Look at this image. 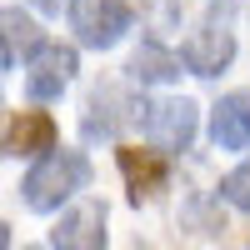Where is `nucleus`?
Wrapping results in <instances>:
<instances>
[{
	"label": "nucleus",
	"instance_id": "f257e3e1",
	"mask_svg": "<svg viewBox=\"0 0 250 250\" xmlns=\"http://www.w3.org/2000/svg\"><path fill=\"white\" fill-rule=\"evenodd\" d=\"M85 180H90V160L80 155V150H45L35 165H30V175H25V205L40 215H50L60 210L75 190H85Z\"/></svg>",
	"mask_w": 250,
	"mask_h": 250
},
{
	"label": "nucleus",
	"instance_id": "f03ea898",
	"mask_svg": "<svg viewBox=\"0 0 250 250\" xmlns=\"http://www.w3.org/2000/svg\"><path fill=\"white\" fill-rule=\"evenodd\" d=\"M145 110V140L155 145L160 155H175V150H190V140H195V100H185V95H170V100H155V105H140Z\"/></svg>",
	"mask_w": 250,
	"mask_h": 250
},
{
	"label": "nucleus",
	"instance_id": "7ed1b4c3",
	"mask_svg": "<svg viewBox=\"0 0 250 250\" xmlns=\"http://www.w3.org/2000/svg\"><path fill=\"white\" fill-rule=\"evenodd\" d=\"M70 25L80 35V45L110 50L130 30V5L125 0H70Z\"/></svg>",
	"mask_w": 250,
	"mask_h": 250
},
{
	"label": "nucleus",
	"instance_id": "20e7f679",
	"mask_svg": "<svg viewBox=\"0 0 250 250\" xmlns=\"http://www.w3.org/2000/svg\"><path fill=\"white\" fill-rule=\"evenodd\" d=\"M235 60V30H230V15L210 10L200 20V30L185 40V65L195 75H220L225 65Z\"/></svg>",
	"mask_w": 250,
	"mask_h": 250
},
{
	"label": "nucleus",
	"instance_id": "39448f33",
	"mask_svg": "<svg viewBox=\"0 0 250 250\" xmlns=\"http://www.w3.org/2000/svg\"><path fill=\"white\" fill-rule=\"evenodd\" d=\"M70 75H75V50L70 45H40L30 55V70H25V95L30 100H55L70 85Z\"/></svg>",
	"mask_w": 250,
	"mask_h": 250
},
{
	"label": "nucleus",
	"instance_id": "423d86ee",
	"mask_svg": "<svg viewBox=\"0 0 250 250\" xmlns=\"http://www.w3.org/2000/svg\"><path fill=\"white\" fill-rule=\"evenodd\" d=\"M55 250H105V210H100L95 200H80L70 205L60 225L50 230Z\"/></svg>",
	"mask_w": 250,
	"mask_h": 250
},
{
	"label": "nucleus",
	"instance_id": "0eeeda50",
	"mask_svg": "<svg viewBox=\"0 0 250 250\" xmlns=\"http://www.w3.org/2000/svg\"><path fill=\"white\" fill-rule=\"evenodd\" d=\"M210 140L220 150H250V90H230L210 110Z\"/></svg>",
	"mask_w": 250,
	"mask_h": 250
},
{
	"label": "nucleus",
	"instance_id": "6e6552de",
	"mask_svg": "<svg viewBox=\"0 0 250 250\" xmlns=\"http://www.w3.org/2000/svg\"><path fill=\"white\" fill-rule=\"evenodd\" d=\"M0 150L15 155V160H30V155L55 150V120H50L45 110H25V115L5 130V145H0Z\"/></svg>",
	"mask_w": 250,
	"mask_h": 250
},
{
	"label": "nucleus",
	"instance_id": "1a4fd4ad",
	"mask_svg": "<svg viewBox=\"0 0 250 250\" xmlns=\"http://www.w3.org/2000/svg\"><path fill=\"white\" fill-rule=\"evenodd\" d=\"M120 170H125V185H130V200H150L155 190H165L170 180V165H165L160 150H120Z\"/></svg>",
	"mask_w": 250,
	"mask_h": 250
},
{
	"label": "nucleus",
	"instance_id": "9d476101",
	"mask_svg": "<svg viewBox=\"0 0 250 250\" xmlns=\"http://www.w3.org/2000/svg\"><path fill=\"white\" fill-rule=\"evenodd\" d=\"M120 120H135L130 110H125V100H120V90L115 85H100V90H90V100H85V135L95 140V135H115L120 130Z\"/></svg>",
	"mask_w": 250,
	"mask_h": 250
},
{
	"label": "nucleus",
	"instance_id": "9b49d317",
	"mask_svg": "<svg viewBox=\"0 0 250 250\" xmlns=\"http://www.w3.org/2000/svg\"><path fill=\"white\" fill-rule=\"evenodd\" d=\"M125 75H130L135 85H165V80L180 75V55L160 50V45H140L130 55V65H125Z\"/></svg>",
	"mask_w": 250,
	"mask_h": 250
},
{
	"label": "nucleus",
	"instance_id": "f8f14e48",
	"mask_svg": "<svg viewBox=\"0 0 250 250\" xmlns=\"http://www.w3.org/2000/svg\"><path fill=\"white\" fill-rule=\"evenodd\" d=\"M0 40H5L10 55H35L40 45H45L40 25H35L30 15H20V10H0Z\"/></svg>",
	"mask_w": 250,
	"mask_h": 250
},
{
	"label": "nucleus",
	"instance_id": "ddd939ff",
	"mask_svg": "<svg viewBox=\"0 0 250 250\" xmlns=\"http://www.w3.org/2000/svg\"><path fill=\"white\" fill-rule=\"evenodd\" d=\"M220 195L230 200L235 210H250V160H245V165H235V170L220 180Z\"/></svg>",
	"mask_w": 250,
	"mask_h": 250
},
{
	"label": "nucleus",
	"instance_id": "4468645a",
	"mask_svg": "<svg viewBox=\"0 0 250 250\" xmlns=\"http://www.w3.org/2000/svg\"><path fill=\"white\" fill-rule=\"evenodd\" d=\"M5 245H10V225L0 220V250H5Z\"/></svg>",
	"mask_w": 250,
	"mask_h": 250
},
{
	"label": "nucleus",
	"instance_id": "2eb2a0df",
	"mask_svg": "<svg viewBox=\"0 0 250 250\" xmlns=\"http://www.w3.org/2000/svg\"><path fill=\"white\" fill-rule=\"evenodd\" d=\"M35 10H60V0H35Z\"/></svg>",
	"mask_w": 250,
	"mask_h": 250
},
{
	"label": "nucleus",
	"instance_id": "dca6fc26",
	"mask_svg": "<svg viewBox=\"0 0 250 250\" xmlns=\"http://www.w3.org/2000/svg\"><path fill=\"white\" fill-rule=\"evenodd\" d=\"M10 65V50H5V40H0V70H5Z\"/></svg>",
	"mask_w": 250,
	"mask_h": 250
}]
</instances>
